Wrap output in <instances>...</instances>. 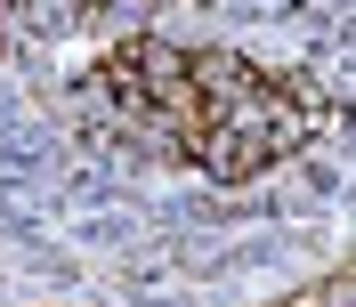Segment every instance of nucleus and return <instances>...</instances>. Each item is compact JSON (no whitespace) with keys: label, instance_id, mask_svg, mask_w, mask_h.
Returning a JSON list of instances; mask_svg holds the SVG:
<instances>
[{"label":"nucleus","instance_id":"obj_1","mask_svg":"<svg viewBox=\"0 0 356 307\" xmlns=\"http://www.w3.org/2000/svg\"><path fill=\"white\" fill-rule=\"evenodd\" d=\"M97 81L138 130H154L170 154H186L195 170L227 178V186L275 170L316 130L308 97L275 73L243 65L235 49H170L154 33H138L97 57Z\"/></svg>","mask_w":356,"mask_h":307},{"label":"nucleus","instance_id":"obj_2","mask_svg":"<svg viewBox=\"0 0 356 307\" xmlns=\"http://www.w3.org/2000/svg\"><path fill=\"white\" fill-rule=\"evenodd\" d=\"M300 307H356V275H340V283H324V291H308Z\"/></svg>","mask_w":356,"mask_h":307},{"label":"nucleus","instance_id":"obj_3","mask_svg":"<svg viewBox=\"0 0 356 307\" xmlns=\"http://www.w3.org/2000/svg\"><path fill=\"white\" fill-rule=\"evenodd\" d=\"M0 17H17V0H0Z\"/></svg>","mask_w":356,"mask_h":307}]
</instances>
